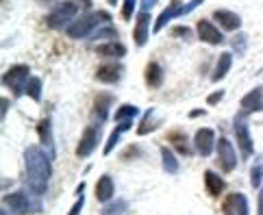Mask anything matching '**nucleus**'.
Returning <instances> with one entry per match:
<instances>
[{"instance_id": "1", "label": "nucleus", "mask_w": 263, "mask_h": 215, "mask_svg": "<svg viewBox=\"0 0 263 215\" xmlns=\"http://www.w3.org/2000/svg\"><path fill=\"white\" fill-rule=\"evenodd\" d=\"M26 163H28V183H31L33 191L42 193L50 178V163L46 161V157L39 150H28Z\"/></svg>"}, {"instance_id": "2", "label": "nucleus", "mask_w": 263, "mask_h": 215, "mask_svg": "<svg viewBox=\"0 0 263 215\" xmlns=\"http://www.w3.org/2000/svg\"><path fill=\"white\" fill-rule=\"evenodd\" d=\"M224 213L226 215H248V202L244 193H231L224 200Z\"/></svg>"}, {"instance_id": "3", "label": "nucleus", "mask_w": 263, "mask_h": 215, "mask_svg": "<svg viewBox=\"0 0 263 215\" xmlns=\"http://www.w3.org/2000/svg\"><path fill=\"white\" fill-rule=\"evenodd\" d=\"M217 152H220V166L224 167V172H233L237 166V157H235V150L226 139H220L217 142Z\"/></svg>"}, {"instance_id": "4", "label": "nucleus", "mask_w": 263, "mask_h": 215, "mask_svg": "<svg viewBox=\"0 0 263 215\" xmlns=\"http://www.w3.org/2000/svg\"><path fill=\"white\" fill-rule=\"evenodd\" d=\"M7 204H9V207H11L18 215H26V213H31V209H33L31 200L24 196L22 191H18V193H11V196H7Z\"/></svg>"}, {"instance_id": "5", "label": "nucleus", "mask_w": 263, "mask_h": 215, "mask_svg": "<svg viewBox=\"0 0 263 215\" xmlns=\"http://www.w3.org/2000/svg\"><path fill=\"white\" fill-rule=\"evenodd\" d=\"M96 142H98L96 128H87L85 135H83V139H80L79 148H77V154H79V157H89V154L94 152V148H96Z\"/></svg>"}, {"instance_id": "6", "label": "nucleus", "mask_w": 263, "mask_h": 215, "mask_svg": "<svg viewBox=\"0 0 263 215\" xmlns=\"http://www.w3.org/2000/svg\"><path fill=\"white\" fill-rule=\"evenodd\" d=\"M198 35L202 42H209V44H220L222 42V35L213 28V24L207 22V20H200L198 22Z\"/></svg>"}, {"instance_id": "7", "label": "nucleus", "mask_w": 263, "mask_h": 215, "mask_svg": "<svg viewBox=\"0 0 263 215\" xmlns=\"http://www.w3.org/2000/svg\"><path fill=\"white\" fill-rule=\"evenodd\" d=\"M196 148H198L200 154H209L213 150V133L209 128H200L196 133Z\"/></svg>"}, {"instance_id": "8", "label": "nucleus", "mask_w": 263, "mask_h": 215, "mask_svg": "<svg viewBox=\"0 0 263 215\" xmlns=\"http://www.w3.org/2000/svg\"><path fill=\"white\" fill-rule=\"evenodd\" d=\"M120 72H122V70H120L118 63H107V66H100L98 68L96 78H98V81H105V83H113V81H118Z\"/></svg>"}, {"instance_id": "9", "label": "nucleus", "mask_w": 263, "mask_h": 215, "mask_svg": "<svg viewBox=\"0 0 263 215\" xmlns=\"http://www.w3.org/2000/svg\"><path fill=\"white\" fill-rule=\"evenodd\" d=\"M96 198L100 200V202H107V200L113 198V183H111L109 176H103L96 185Z\"/></svg>"}, {"instance_id": "10", "label": "nucleus", "mask_w": 263, "mask_h": 215, "mask_svg": "<svg viewBox=\"0 0 263 215\" xmlns=\"http://www.w3.org/2000/svg\"><path fill=\"white\" fill-rule=\"evenodd\" d=\"M205 185H207V191H209L211 196H220L222 189H224V181H222L215 172H207L205 174Z\"/></svg>"}, {"instance_id": "11", "label": "nucleus", "mask_w": 263, "mask_h": 215, "mask_svg": "<svg viewBox=\"0 0 263 215\" xmlns=\"http://www.w3.org/2000/svg\"><path fill=\"white\" fill-rule=\"evenodd\" d=\"M168 139H170V143L174 146L176 150H179L181 154H189V142H187V137L181 131H172L168 133Z\"/></svg>"}, {"instance_id": "12", "label": "nucleus", "mask_w": 263, "mask_h": 215, "mask_svg": "<svg viewBox=\"0 0 263 215\" xmlns=\"http://www.w3.org/2000/svg\"><path fill=\"white\" fill-rule=\"evenodd\" d=\"M215 20L222 22V26H224L226 31H235V28L239 26V18L229 11H215Z\"/></svg>"}, {"instance_id": "13", "label": "nucleus", "mask_w": 263, "mask_h": 215, "mask_svg": "<svg viewBox=\"0 0 263 215\" xmlns=\"http://www.w3.org/2000/svg\"><path fill=\"white\" fill-rule=\"evenodd\" d=\"M72 13H74V4H61V9L50 18V24H53V26H59V24H61L65 18L72 16Z\"/></svg>"}, {"instance_id": "14", "label": "nucleus", "mask_w": 263, "mask_h": 215, "mask_svg": "<svg viewBox=\"0 0 263 215\" xmlns=\"http://www.w3.org/2000/svg\"><path fill=\"white\" fill-rule=\"evenodd\" d=\"M237 139H239L241 154H244V157H250V152H252V143H250V137H248V133H246V128H244V126L237 128Z\"/></svg>"}, {"instance_id": "15", "label": "nucleus", "mask_w": 263, "mask_h": 215, "mask_svg": "<svg viewBox=\"0 0 263 215\" xmlns=\"http://www.w3.org/2000/svg\"><path fill=\"white\" fill-rule=\"evenodd\" d=\"M146 83H148L150 87L161 83V70L157 63H148V68H146Z\"/></svg>"}, {"instance_id": "16", "label": "nucleus", "mask_w": 263, "mask_h": 215, "mask_svg": "<svg viewBox=\"0 0 263 215\" xmlns=\"http://www.w3.org/2000/svg\"><path fill=\"white\" fill-rule=\"evenodd\" d=\"M98 54H107V57H122L124 54V46L120 44H109V46H98L96 48Z\"/></svg>"}, {"instance_id": "17", "label": "nucleus", "mask_w": 263, "mask_h": 215, "mask_svg": "<svg viewBox=\"0 0 263 215\" xmlns=\"http://www.w3.org/2000/svg\"><path fill=\"white\" fill-rule=\"evenodd\" d=\"M229 66H231V57H229V54H222V57H220V66H217L215 74H213L215 81H217V78H222V74L229 70Z\"/></svg>"}, {"instance_id": "18", "label": "nucleus", "mask_w": 263, "mask_h": 215, "mask_svg": "<svg viewBox=\"0 0 263 215\" xmlns=\"http://www.w3.org/2000/svg\"><path fill=\"white\" fill-rule=\"evenodd\" d=\"M163 163H165V169H168V172H176V169H179V166H176V161H174V157H172L170 150H165V148H163Z\"/></svg>"}, {"instance_id": "19", "label": "nucleus", "mask_w": 263, "mask_h": 215, "mask_svg": "<svg viewBox=\"0 0 263 215\" xmlns=\"http://www.w3.org/2000/svg\"><path fill=\"white\" fill-rule=\"evenodd\" d=\"M122 209H124V202H115V204H111V207L105 209L103 215H118Z\"/></svg>"}, {"instance_id": "20", "label": "nucleus", "mask_w": 263, "mask_h": 215, "mask_svg": "<svg viewBox=\"0 0 263 215\" xmlns=\"http://www.w3.org/2000/svg\"><path fill=\"white\" fill-rule=\"evenodd\" d=\"M261 178H263V172L259 167H255V169H252V185H255V187H259Z\"/></svg>"}, {"instance_id": "21", "label": "nucleus", "mask_w": 263, "mask_h": 215, "mask_svg": "<svg viewBox=\"0 0 263 215\" xmlns=\"http://www.w3.org/2000/svg\"><path fill=\"white\" fill-rule=\"evenodd\" d=\"M80 209H83V198H79V202L74 204V207H72V211H70L68 215H79V213H80Z\"/></svg>"}, {"instance_id": "22", "label": "nucleus", "mask_w": 263, "mask_h": 215, "mask_svg": "<svg viewBox=\"0 0 263 215\" xmlns=\"http://www.w3.org/2000/svg\"><path fill=\"white\" fill-rule=\"evenodd\" d=\"M259 215H263V193H261V198H259Z\"/></svg>"}, {"instance_id": "23", "label": "nucleus", "mask_w": 263, "mask_h": 215, "mask_svg": "<svg viewBox=\"0 0 263 215\" xmlns=\"http://www.w3.org/2000/svg\"><path fill=\"white\" fill-rule=\"evenodd\" d=\"M42 2H50V0H42Z\"/></svg>"}]
</instances>
